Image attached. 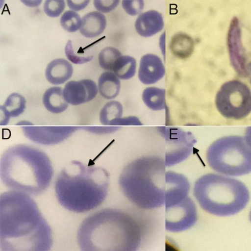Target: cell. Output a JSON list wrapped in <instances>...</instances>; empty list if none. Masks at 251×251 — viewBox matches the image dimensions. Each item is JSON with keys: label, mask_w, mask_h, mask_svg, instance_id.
Returning a JSON list of instances; mask_svg holds the SVG:
<instances>
[{"label": "cell", "mask_w": 251, "mask_h": 251, "mask_svg": "<svg viewBox=\"0 0 251 251\" xmlns=\"http://www.w3.org/2000/svg\"><path fill=\"white\" fill-rule=\"evenodd\" d=\"M52 244L50 227L30 196L14 190L1 194V251H47Z\"/></svg>", "instance_id": "cell-1"}, {"label": "cell", "mask_w": 251, "mask_h": 251, "mask_svg": "<svg viewBox=\"0 0 251 251\" xmlns=\"http://www.w3.org/2000/svg\"><path fill=\"white\" fill-rule=\"evenodd\" d=\"M143 237L142 228L133 217L112 208L100 210L85 219L77 235L83 251H135Z\"/></svg>", "instance_id": "cell-2"}, {"label": "cell", "mask_w": 251, "mask_h": 251, "mask_svg": "<svg viewBox=\"0 0 251 251\" xmlns=\"http://www.w3.org/2000/svg\"><path fill=\"white\" fill-rule=\"evenodd\" d=\"M109 176L104 168L72 161L58 174L54 185L57 199L65 209L84 213L96 208L108 194Z\"/></svg>", "instance_id": "cell-3"}, {"label": "cell", "mask_w": 251, "mask_h": 251, "mask_svg": "<svg viewBox=\"0 0 251 251\" xmlns=\"http://www.w3.org/2000/svg\"><path fill=\"white\" fill-rule=\"evenodd\" d=\"M53 175L51 163L43 151L25 145L12 146L0 162V175L8 188L37 196L49 187Z\"/></svg>", "instance_id": "cell-4"}, {"label": "cell", "mask_w": 251, "mask_h": 251, "mask_svg": "<svg viewBox=\"0 0 251 251\" xmlns=\"http://www.w3.org/2000/svg\"><path fill=\"white\" fill-rule=\"evenodd\" d=\"M164 158L147 155L135 159L122 170L119 184L125 197L138 207L153 209L165 205Z\"/></svg>", "instance_id": "cell-5"}, {"label": "cell", "mask_w": 251, "mask_h": 251, "mask_svg": "<svg viewBox=\"0 0 251 251\" xmlns=\"http://www.w3.org/2000/svg\"><path fill=\"white\" fill-rule=\"evenodd\" d=\"M193 194L202 209L221 217L240 212L250 199L249 189L244 183L212 173L204 175L196 180Z\"/></svg>", "instance_id": "cell-6"}, {"label": "cell", "mask_w": 251, "mask_h": 251, "mask_svg": "<svg viewBox=\"0 0 251 251\" xmlns=\"http://www.w3.org/2000/svg\"><path fill=\"white\" fill-rule=\"evenodd\" d=\"M206 158L212 170L223 175L238 176L251 173V147L242 136L216 140L208 147Z\"/></svg>", "instance_id": "cell-7"}, {"label": "cell", "mask_w": 251, "mask_h": 251, "mask_svg": "<svg viewBox=\"0 0 251 251\" xmlns=\"http://www.w3.org/2000/svg\"><path fill=\"white\" fill-rule=\"evenodd\" d=\"M215 104L218 111L225 118L243 119L251 112V91L240 81H227L218 91Z\"/></svg>", "instance_id": "cell-8"}, {"label": "cell", "mask_w": 251, "mask_h": 251, "mask_svg": "<svg viewBox=\"0 0 251 251\" xmlns=\"http://www.w3.org/2000/svg\"><path fill=\"white\" fill-rule=\"evenodd\" d=\"M160 131L165 139L166 151L164 160L166 167L178 164L192 153L196 143L194 135L174 127H161Z\"/></svg>", "instance_id": "cell-9"}, {"label": "cell", "mask_w": 251, "mask_h": 251, "mask_svg": "<svg viewBox=\"0 0 251 251\" xmlns=\"http://www.w3.org/2000/svg\"><path fill=\"white\" fill-rule=\"evenodd\" d=\"M198 219L196 206L188 196L183 201L165 207V228L172 232H178L192 227Z\"/></svg>", "instance_id": "cell-10"}, {"label": "cell", "mask_w": 251, "mask_h": 251, "mask_svg": "<svg viewBox=\"0 0 251 251\" xmlns=\"http://www.w3.org/2000/svg\"><path fill=\"white\" fill-rule=\"evenodd\" d=\"M78 127L74 126H24V135L31 141L43 145L58 144L69 138Z\"/></svg>", "instance_id": "cell-11"}, {"label": "cell", "mask_w": 251, "mask_h": 251, "mask_svg": "<svg viewBox=\"0 0 251 251\" xmlns=\"http://www.w3.org/2000/svg\"><path fill=\"white\" fill-rule=\"evenodd\" d=\"M96 83L89 79L67 82L63 90L66 101L73 105L87 102L94 99L98 94Z\"/></svg>", "instance_id": "cell-12"}, {"label": "cell", "mask_w": 251, "mask_h": 251, "mask_svg": "<svg viewBox=\"0 0 251 251\" xmlns=\"http://www.w3.org/2000/svg\"><path fill=\"white\" fill-rule=\"evenodd\" d=\"M165 182V207L174 205L189 196L190 183L187 177L182 174L166 172Z\"/></svg>", "instance_id": "cell-13"}, {"label": "cell", "mask_w": 251, "mask_h": 251, "mask_svg": "<svg viewBox=\"0 0 251 251\" xmlns=\"http://www.w3.org/2000/svg\"><path fill=\"white\" fill-rule=\"evenodd\" d=\"M165 74V67L160 57L153 54L142 56L138 71V78L142 83L147 85L155 83Z\"/></svg>", "instance_id": "cell-14"}, {"label": "cell", "mask_w": 251, "mask_h": 251, "mask_svg": "<svg viewBox=\"0 0 251 251\" xmlns=\"http://www.w3.org/2000/svg\"><path fill=\"white\" fill-rule=\"evenodd\" d=\"M164 26L162 15L154 10H149L140 14L135 23L137 32L141 36L151 37L159 31Z\"/></svg>", "instance_id": "cell-15"}, {"label": "cell", "mask_w": 251, "mask_h": 251, "mask_svg": "<svg viewBox=\"0 0 251 251\" xmlns=\"http://www.w3.org/2000/svg\"><path fill=\"white\" fill-rule=\"evenodd\" d=\"M73 73L72 65L66 60L56 59L47 65L45 75L48 81L52 84L59 85L69 79Z\"/></svg>", "instance_id": "cell-16"}, {"label": "cell", "mask_w": 251, "mask_h": 251, "mask_svg": "<svg viewBox=\"0 0 251 251\" xmlns=\"http://www.w3.org/2000/svg\"><path fill=\"white\" fill-rule=\"evenodd\" d=\"M26 107V100L21 95L13 93L6 99L3 105H1V126L6 125L11 117H17L22 114Z\"/></svg>", "instance_id": "cell-17"}, {"label": "cell", "mask_w": 251, "mask_h": 251, "mask_svg": "<svg viewBox=\"0 0 251 251\" xmlns=\"http://www.w3.org/2000/svg\"><path fill=\"white\" fill-rule=\"evenodd\" d=\"M106 25L104 15L97 11H92L83 17L80 32L85 37L94 38L101 34Z\"/></svg>", "instance_id": "cell-18"}, {"label": "cell", "mask_w": 251, "mask_h": 251, "mask_svg": "<svg viewBox=\"0 0 251 251\" xmlns=\"http://www.w3.org/2000/svg\"><path fill=\"white\" fill-rule=\"evenodd\" d=\"M63 89L60 87H51L46 91L43 96V103L50 112L58 114L65 111L69 103L64 99Z\"/></svg>", "instance_id": "cell-19"}, {"label": "cell", "mask_w": 251, "mask_h": 251, "mask_svg": "<svg viewBox=\"0 0 251 251\" xmlns=\"http://www.w3.org/2000/svg\"><path fill=\"white\" fill-rule=\"evenodd\" d=\"M120 88L119 78L113 73L105 72L99 77L98 90L104 99L110 100L116 98L120 92Z\"/></svg>", "instance_id": "cell-20"}, {"label": "cell", "mask_w": 251, "mask_h": 251, "mask_svg": "<svg viewBox=\"0 0 251 251\" xmlns=\"http://www.w3.org/2000/svg\"><path fill=\"white\" fill-rule=\"evenodd\" d=\"M194 47L193 39L183 33L176 34L172 37L170 42V48L172 53L182 59L189 57L193 52Z\"/></svg>", "instance_id": "cell-21"}, {"label": "cell", "mask_w": 251, "mask_h": 251, "mask_svg": "<svg viewBox=\"0 0 251 251\" xmlns=\"http://www.w3.org/2000/svg\"><path fill=\"white\" fill-rule=\"evenodd\" d=\"M165 90L155 87L146 88L142 98L144 103L150 109L158 111L165 108Z\"/></svg>", "instance_id": "cell-22"}, {"label": "cell", "mask_w": 251, "mask_h": 251, "mask_svg": "<svg viewBox=\"0 0 251 251\" xmlns=\"http://www.w3.org/2000/svg\"><path fill=\"white\" fill-rule=\"evenodd\" d=\"M136 61L134 58L128 55L121 56L115 63L112 71L120 79H129L136 72Z\"/></svg>", "instance_id": "cell-23"}, {"label": "cell", "mask_w": 251, "mask_h": 251, "mask_svg": "<svg viewBox=\"0 0 251 251\" xmlns=\"http://www.w3.org/2000/svg\"><path fill=\"white\" fill-rule=\"evenodd\" d=\"M123 112V107L120 102L116 100L109 101L100 111V122L103 125L109 126L112 120L121 117Z\"/></svg>", "instance_id": "cell-24"}, {"label": "cell", "mask_w": 251, "mask_h": 251, "mask_svg": "<svg viewBox=\"0 0 251 251\" xmlns=\"http://www.w3.org/2000/svg\"><path fill=\"white\" fill-rule=\"evenodd\" d=\"M121 56V52L116 48L106 47L99 54V64L104 70L112 71L115 63Z\"/></svg>", "instance_id": "cell-25"}, {"label": "cell", "mask_w": 251, "mask_h": 251, "mask_svg": "<svg viewBox=\"0 0 251 251\" xmlns=\"http://www.w3.org/2000/svg\"><path fill=\"white\" fill-rule=\"evenodd\" d=\"M60 24L65 30L73 32L80 28L82 19L76 12L68 10L65 12L61 16Z\"/></svg>", "instance_id": "cell-26"}, {"label": "cell", "mask_w": 251, "mask_h": 251, "mask_svg": "<svg viewBox=\"0 0 251 251\" xmlns=\"http://www.w3.org/2000/svg\"><path fill=\"white\" fill-rule=\"evenodd\" d=\"M65 7L64 0H46L44 4L45 13L50 17H57L59 16Z\"/></svg>", "instance_id": "cell-27"}, {"label": "cell", "mask_w": 251, "mask_h": 251, "mask_svg": "<svg viewBox=\"0 0 251 251\" xmlns=\"http://www.w3.org/2000/svg\"><path fill=\"white\" fill-rule=\"evenodd\" d=\"M65 51L67 58L73 63L76 64H82L89 62L93 57V56H82L75 54L71 40L68 41L65 47Z\"/></svg>", "instance_id": "cell-28"}, {"label": "cell", "mask_w": 251, "mask_h": 251, "mask_svg": "<svg viewBox=\"0 0 251 251\" xmlns=\"http://www.w3.org/2000/svg\"><path fill=\"white\" fill-rule=\"evenodd\" d=\"M122 6L129 15L134 16L140 13L144 8L143 0H123Z\"/></svg>", "instance_id": "cell-29"}, {"label": "cell", "mask_w": 251, "mask_h": 251, "mask_svg": "<svg viewBox=\"0 0 251 251\" xmlns=\"http://www.w3.org/2000/svg\"><path fill=\"white\" fill-rule=\"evenodd\" d=\"M143 124L139 119L133 116L120 117L112 120L109 126H141Z\"/></svg>", "instance_id": "cell-30"}, {"label": "cell", "mask_w": 251, "mask_h": 251, "mask_svg": "<svg viewBox=\"0 0 251 251\" xmlns=\"http://www.w3.org/2000/svg\"><path fill=\"white\" fill-rule=\"evenodd\" d=\"M119 0H94L95 8L100 12L108 13L114 10L119 4Z\"/></svg>", "instance_id": "cell-31"}, {"label": "cell", "mask_w": 251, "mask_h": 251, "mask_svg": "<svg viewBox=\"0 0 251 251\" xmlns=\"http://www.w3.org/2000/svg\"><path fill=\"white\" fill-rule=\"evenodd\" d=\"M84 130L96 134H109L116 131L119 128L117 126H83L82 127Z\"/></svg>", "instance_id": "cell-32"}, {"label": "cell", "mask_w": 251, "mask_h": 251, "mask_svg": "<svg viewBox=\"0 0 251 251\" xmlns=\"http://www.w3.org/2000/svg\"><path fill=\"white\" fill-rule=\"evenodd\" d=\"M89 2V0H67L68 6L74 11L83 9Z\"/></svg>", "instance_id": "cell-33"}, {"label": "cell", "mask_w": 251, "mask_h": 251, "mask_svg": "<svg viewBox=\"0 0 251 251\" xmlns=\"http://www.w3.org/2000/svg\"><path fill=\"white\" fill-rule=\"evenodd\" d=\"M245 138L248 144L251 147V126H249L246 129Z\"/></svg>", "instance_id": "cell-34"}, {"label": "cell", "mask_w": 251, "mask_h": 251, "mask_svg": "<svg viewBox=\"0 0 251 251\" xmlns=\"http://www.w3.org/2000/svg\"><path fill=\"white\" fill-rule=\"evenodd\" d=\"M165 32L162 34L160 40H159V45L160 49L162 50V53L165 55Z\"/></svg>", "instance_id": "cell-35"}, {"label": "cell", "mask_w": 251, "mask_h": 251, "mask_svg": "<svg viewBox=\"0 0 251 251\" xmlns=\"http://www.w3.org/2000/svg\"><path fill=\"white\" fill-rule=\"evenodd\" d=\"M34 1H22L23 3H25V5L29 6H36L40 5V3L42 1H35L34 3Z\"/></svg>", "instance_id": "cell-36"}, {"label": "cell", "mask_w": 251, "mask_h": 251, "mask_svg": "<svg viewBox=\"0 0 251 251\" xmlns=\"http://www.w3.org/2000/svg\"><path fill=\"white\" fill-rule=\"evenodd\" d=\"M246 75L249 76L251 83V62L248 65L247 68L246 69Z\"/></svg>", "instance_id": "cell-37"}, {"label": "cell", "mask_w": 251, "mask_h": 251, "mask_svg": "<svg viewBox=\"0 0 251 251\" xmlns=\"http://www.w3.org/2000/svg\"><path fill=\"white\" fill-rule=\"evenodd\" d=\"M17 125H22V126H31L32 125L31 123L28 121H20L16 124Z\"/></svg>", "instance_id": "cell-38"}, {"label": "cell", "mask_w": 251, "mask_h": 251, "mask_svg": "<svg viewBox=\"0 0 251 251\" xmlns=\"http://www.w3.org/2000/svg\"><path fill=\"white\" fill-rule=\"evenodd\" d=\"M249 220H250V221L251 222V211L250 212V213H249Z\"/></svg>", "instance_id": "cell-39"}]
</instances>
